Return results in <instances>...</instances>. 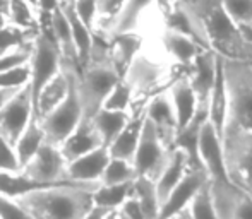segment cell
Segmentation results:
<instances>
[{
	"instance_id": "cell-1",
	"label": "cell",
	"mask_w": 252,
	"mask_h": 219,
	"mask_svg": "<svg viewBox=\"0 0 252 219\" xmlns=\"http://www.w3.org/2000/svg\"><path fill=\"white\" fill-rule=\"evenodd\" d=\"M201 24L208 45L216 55L252 60V41L226 12L223 0H180Z\"/></svg>"
},
{
	"instance_id": "cell-2",
	"label": "cell",
	"mask_w": 252,
	"mask_h": 219,
	"mask_svg": "<svg viewBox=\"0 0 252 219\" xmlns=\"http://www.w3.org/2000/svg\"><path fill=\"white\" fill-rule=\"evenodd\" d=\"M101 183L60 185L19 197L34 219H84L94 207L93 192Z\"/></svg>"
},
{
	"instance_id": "cell-3",
	"label": "cell",
	"mask_w": 252,
	"mask_h": 219,
	"mask_svg": "<svg viewBox=\"0 0 252 219\" xmlns=\"http://www.w3.org/2000/svg\"><path fill=\"white\" fill-rule=\"evenodd\" d=\"M120 79L122 76L113 65L112 56H110V41L101 34L94 33L90 60L81 69L79 79L84 116L93 118L100 111L105 105V100Z\"/></svg>"
},
{
	"instance_id": "cell-4",
	"label": "cell",
	"mask_w": 252,
	"mask_h": 219,
	"mask_svg": "<svg viewBox=\"0 0 252 219\" xmlns=\"http://www.w3.org/2000/svg\"><path fill=\"white\" fill-rule=\"evenodd\" d=\"M228 86V118L225 136H252V60L223 58Z\"/></svg>"
},
{
	"instance_id": "cell-5",
	"label": "cell",
	"mask_w": 252,
	"mask_h": 219,
	"mask_svg": "<svg viewBox=\"0 0 252 219\" xmlns=\"http://www.w3.org/2000/svg\"><path fill=\"white\" fill-rule=\"evenodd\" d=\"M62 70L69 77V93H67L65 100L52 113L40 118L41 127L47 134V140L55 144V146H62L67 137L76 130L81 120L84 118L83 100H81L79 91L81 65L77 62L62 60Z\"/></svg>"
},
{
	"instance_id": "cell-6",
	"label": "cell",
	"mask_w": 252,
	"mask_h": 219,
	"mask_svg": "<svg viewBox=\"0 0 252 219\" xmlns=\"http://www.w3.org/2000/svg\"><path fill=\"white\" fill-rule=\"evenodd\" d=\"M31 67V93H33V105H36L40 93L43 87L62 70V55H60V48L57 45L55 38H53L50 27H43L34 40L33 45V54L30 60Z\"/></svg>"
},
{
	"instance_id": "cell-7",
	"label": "cell",
	"mask_w": 252,
	"mask_h": 219,
	"mask_svg": "<svg viewBox=\"0 0 252 219\" xmlns=\"http://www.w3.org/2000/svg\"><path fill=\"white\" fill-rule=\"evenodd\" d=\"M124 81L132 87L136 98L146 96L150 100L156 93L170 86L168 69L159 58H155L148 52L141 50L127 69Z\"/></svg>"
},
{
	"instance_id": "cell-8",
	"label": "cell",
	"mask_w": 252,
	"mask_h": 219,
	"mask_svg": "<svg viewBox=\"0 0 252 219\" xmlns=\"http://www.w3.org/2000/svg\"><path fill=\"white\" fill-rule=\"evenodd\" d=\"M172 147H168L163 139L159 137L158 130L153 123L148 120L144 122L143 134H141L139 146H137L136 156H134V168H136L137 176H146L156 182L159 173L168 163L172 156Z\"/></svg>"
},
{
	"instance_id": "cell-9",
	"label": "cell",
	"mask_w": 252,
	"mask_h": 219,
	"mask_svg": "<svg viewBox=\"0 0 252 219\" xmlns=\"http://www.w3.org/2000/svg\"><path fill=\"white\" fill-rule=\"evenodd\" d=\"M33 115V93H31L30 84H26L14 94V98L5 107L0 110V134L16 147L17 140L21 139Z\"/></svg>"
},
{
	"instance_id": "cell-10",
	"label": "cell",
	"mask_w": 252,
	"mask_h": 219,
	"mask_svg": "<svg viewBox=\"0 0 252 219\" xmlns=\"http://www.w3.org/2000/svg\"><path fill=\"white\" fill-rule=\"evenodd\" d=\"M21 173L47 183H77L67 178V161L60 146H55L48 140L38 149L30 163L23 166Z\"/></svg>"
},
{
	"instance_id": "cell-11",
	"label": "cell",
	"mask_w": 252,
	"mask_h": 219,
	"mask_svg": "<svg viewBox=\"0 0 252 219\" xmlns=\"http://www.w3.org/2000/svg\"><path fill=\"white\" fill-rule=\"evenodd\" d=\"M209 183V175L204 169H189L184 180L175 187L168 199L161 204L159 219H177L190 207L197 193Z\"/></svg>"
},
{
	"instance_id": "cell-12",
	"label": "cell",
	"mask_w": 252,
	"mask_h": 219,
	"mask_svg": "<svg viewBox=\"0 0 252 219\" xmlns=\"http://www.w3.org/2000/svg\"><path fill=\"white\" fill-rule=\"evenodd\" d=\"M199 156L211 182H232L228 175V168H226L223 139L209 120H206L201 130Z\"/></svg>"
},
{
	"instance_id": "cell-13",
	"label": "cell",
	"mask_w": 252,
	"mask_h": 219,
	"mask_svg": "<svg viewBox=\"0 0 252 219\" xmlns=\"http://www.w3.org/2000/svg\"><path fill=\"white\" fill-rule=\"evenodd\" d=\"M218 63L220 56L213 50H206L186 70V74L190 79V84L196 91L199 111L206 113V115H208L209 100H211L213 87H215L216 76H218Z\"/></svg>"
},
{
	"instance_id": "cell-14",
	"label": "cell",
	"mask_w": 252,
	"mask_h": 219,
	"mask_svg": "<svg viewBox=\"0 0 252 219\" xmlns=\"http://www.w3.org/2000/svg\"><path fill=\"white\" fill-rule=\"evenodd\" d=\"M146 116L156 127L163 142L173 149V142L179 132V123H177L175 108H173L168 87L161 89L146 101Z\"/></svg>"
},
{
	"instance_id": "cell-15",
	"label": "cell",
	"mask_w": 252,
	"mask_h": 219,
	"mask_svg": "<svg viewBox=\"0 0 252 219\" xmlns=\"http://www.w3.org/2000/svg\"><path fill=\"white\" fill-rule=\"evenodd\" d=\"M156 3H158V0H126L122 9L119 10V14L108 24H105L103 27L94 31V33L105 36L106 40L122 36V34L139 33L143 17Z\"/></svg>"
},
{
	"instance_id": "cell-16",
	"label": "cell",
	"mask_w": 252,
	"mask_h": 219,
	"mask_svg": "<svg viewBox=\"0 0 252 219\" xmlns=\"http://www.w3.org/2000/svg\"><path fill=\"white\" fill-rule=\"evenodd\" d=\"M168 93L172 96L173 108H175L179 130H182L201 113L196 91H194L192 84H190L189 76L184 72L179 77L172 79V82L168 86Z\"/></svg>"
},
{
	"instance_id": "cell-17",
	"label": "cell",
	"mask_w": 252,
	"mask_h": 219,
	"mask_svg": "<svg viewBox=\"0 0 252 219\" xmlns=\"http://www.w3.org/2000/svg\"><path fill=\"white\" fill-rule=\"evenodd\" d=\"M110 160V151L101 146L67 164V178L77 183H100Z\"/></svg>"
},
{
	"instance_id": "cell-18",
	"label": "cell",
	"mask_w": 252,
	"mask_h": 219,
	"mask_svg": "<svg viewBox=\"0 0 252 219\" xmlns=\"http://www.w3.org/2000/svg\"><path fill=\"white\" fill-rule=\"evenodd\" d=\"M159 43H161L163 52L168 56V60H172L177 65H182L186 70L192 65L194 60L202 52L208 50L206 47H202L199 41L192 40V38L186 36L182 33H177L173 29H166V27H163Z\"/></svg>"
},
{
	"instance_id": "cell-19",
	"label": "cell",
	"mask_w": 252,
	"mask_h": 219,
	"mask_svg": "<svg viewBox=\"0 0 252 219\" xmlns=\"http://www.w3.org/2000/svg\"><path fill=\"white\" fill-rule=\"evenodd\" d=\"M101 146L103 140L100 134H98L96 127H94L93 120L84 116L79 125L76 127V130L60 146V151H62L63 158H65L67 164H69L70 161L77 160V158L84 156V154L91 153V151L98 149Z\"/></svg>"
},
{
	"instance_id": "cell-20",
	"label": "cell",
	"mask_w": 252,
	"mask_h": 219,
	"mask_svg": "<svg viewBox=\"0 0 252 219\" xmlns=\"http://www.w3.org/2000/svg\"><path fill=\"white\" fill-rule=\"evenodd\" d=\"M144 122H146V103H144L143 108L134 110L132 118L127 123V127L108 146L110 156L115 158V160H124V161H130V163H132L134 156H136L137 146H139Z\"/></svg>"
},
{
	"instance_id": "cell-21",
	"label": "cell",
	"mask_w": 252,
	"mask_h": 219,
	"mask_svg": "<svg viewBox=\"0 0 252 219\" xmlns=\"http://www.w3.org/2000/svg\"><path fill=\"white\" fill-rule=\"evenodd\" d=\"M206 120H208V115L201 111L186 129L177 132L175 142H173V147L180 149L187 156L190 169H204L199 156V144H201V130Z\"/></svg>"
},
{
	"instance_id": "cell-22",
	"label": "cell",
	"mask_w": 252,
	"mask_h": 219,
	"mask_svg": "<svg viewBox=\"0 0 252 219\" xmlns=\"http://www.w3.org/2000/svg\"><path fill=\"white\" fill-rule=\"evenodd\" d=\"M226 118H228V86H226L225 69H223L221 56H220L218 76H216V82H215V87H213L211 100H209L208 120L213 123L216 132L221 136V139H223V132H225V127H226Z\"/></svg>"
},
{
	"instance_id": "cell-23",
	"label": "cell",
	"mask_w": 252,
	"mask_h": 219,
	"mask_svg": "<svg viewBox=\"0 0 252 219\" xmlns=\"http://www.w3.org/2000/svg\"><path fill=\"white\" fill-rule=\"evenodd\" d=\"M189 169H190V164H189L187 156L180 149H175V147H173L168 163H166V166L163 168V171L159 173V176L155 182L161 204L168 199V195L175 190V187L182 182L184 176L187 175Z\"/></svg>"
},
{
	"instance_id": "cell-24",
	"label": "cell",
	"mask_w": 252,
	"mask_h": 219,
	"mask_svg": "<svg viewBox=\"0 0 252 219\" xmlns=\"http://www.w3.org/2000/svg\"><path fill=\"white\" fill-rule=\"evenodd\" d=\"M60 9H62V12L65 14L67 21H69V24H70L74 45H76L77 56H79V65H81V69H83V67L88 63V60H90L94 33L79 19L76 9H74V0H62V2H60Z\"/></svg>"
},
{
	"instance_id": "cell-25",
	"label": "cell",
	"mask_w": 252,
	"mask_h": 219,
	"mask_svg": "<svg viewBox=\"0 0 252 219\" xmlns=\"http://www.w3.org/2000/svg\"><path fill=\"white\" fill-rule=\"evenodd\" d=\"M108 41H110V56H112V62L124 79L127 69L132 63V60L143 50V38L139 36V33H134V34L115 36Z\"/></svg>"
},
{
	"instance_id": "cell-26",
	"label": "cell",
	"mask_w": 252,
	"mask_h": 219,
	"mask_svg": "<svg viewBox=\"0 0 252 219\" xmlns=\"http://www.w3.org/2000/svg\"><path fill=\"white\" fill-rule=\"evenodd\" d=\"M134 111H113V110L101 108L96 115L93 116V123L96 127L98 134H100L103 146L108 147L117 137L120 136L124 129L127 127V123L130 122Z\"/></svg>"
},
{
	"instance_id": "cell-27",
	"label": "cell",
	"mask_w": 252,
	"mask_h": 219,
	"mask_svg": "<svg viewBox=\"0 0 252 219\" xmlns=\"http://www.w3.org/2000/svg\"><path fill=\"white\" fill-rule=\"evenodd\" d=\"M67 93H69V77L63 70H60L40 93V98L34 105V115L40 118L47 116L65 100Z\"/></svg>"
},
{
	"instance_id": "cell-28",
	"label": "cell",
	"mask_w": 252,
	"mask_h": 219,
	"mask_svg": "<svg viewBox=\"0 0 252 219\" xmlns=\"http://www.w3.org/2000/svg\"><path fill=\"white\" fill-rule=\"evenodd\" d=\"M45 142H47V134H45L43 127H41V120L40 116L33 115L31 122L28 123L26 130H24L21 139L16 144V153L17 158H19L21 169H23L24 164L30 163V160L38 153V149Z\"/></svg>"
},
{
	"instance_id": "cell-29",
	"label": "cell",
	"mask_w": 252,
	"mask_h": 219,
	"mask_svg": "<svg viewBox=\"0 0 252 219\" xmlns=\"http://www.w3.org/2000/svg\"><path fill=\"white\" fill-rule=\"evenodd\" d=\"M132 195L141 204L146 219H159L161 213V200H159L158 190H156L155 180L146 178V176H137L134 180V189Z\"/></svg>"
},
{
	"instance_id": "cell-30",
	"label": "cell",
	"mask_w": 252,
	"mask_h": 219,
	"mask_svg": "<svg viewBox=\"0 0 252 219\" xmlns=\"http://www.w3.org/2000/svg\"><path fill=\"white\" fill-rule=\"evenodd\" d=\"M134 182L122 185H100L93 192V202L96 207L108 211H119L127 199L132 195Z\"/></svg>"
},
{
	"instance_id": "cell-31",
	"label": "cell",
	"mask_w": 252,
	"mask_h": 219,
	"mask_svg": "<svg viewBox=\"0 0 252 219\" xmlns=\"http://www.w3.org/2000/svg\"><path fill=\"white\" fill-rule=\"evenodd\" d=\"M239 187L232 182H211L213 200H215L216 218L218 219H235L233 206Z\"/></svg>"
},
{
	"instance_id": "cell-32",
	"label": "cell",
	"mask_w": 252,
	"mask_h": 219,
	"mask_svg": "<svg viewBox=\"0 0 252 219\" xmlns=\"http://www.w3.org/2000/svg\"><path fill=\"white\" fill-rule=\"evenodd\" d=\"M40 31L41 27L40 29H23L16 26H7L0 29V56L31 45L38 38Z\"/></svg>"
},
{
	"instance_id": "cell-33",
	"label": "cell",
	"mask_w": 252,
	"mask_h": 219,
	"mask_svg": "<svg viewBox=\"0 0 252 219\" xmlns=\"http://www.w3.org/2000/svg\"><path fill=\"white\" fill-rule=\"evenodd\" d=\"M7 14H9L10 26L23 27V29H40V16L26 0H10Z\"/></svg>"
},
{
	"instance_id": "cell-34",
	"label": "cell",
	"mask_w": 252,
	"mask_h": 219,
	"mask_svg": "<svg viewBox=\"0 0 252 219\" xmlns=\"http://www.w3.org/2000/svg\"><path fill=\"white\" fill-rule=\"evenodd\" d=\"M137 178L136 168L130 161L115 160L112 158L105 173L101 176V185H122V183H130Z\"/></svg>"
},
{
	"instance_id": "cell-35",
	"label": "cell",
	"mask_w": 252,
	"mask_h": 219,
	"mask_svg": "<svg viewBox=\"0 0 252 219\" xmlns=\"http://www.w3.org/2000/svg\"><path fill=\"white\" fill-rule=\"evenodd\" d=\"M136 94H134L132 87L126 82L124 79H120L117 82V86L112 89V93L108 94V98L105 100L103 108L113 110V111H134V103H136Z\"/></svg>"
},
{
	"instance_id": "cell-36",
	"label": "cell",
	"mask_w": 252,
	"mask_h": 219,
	"mask_svg": "<svg viewBox=\"0 0 252 219\" xmlns=\"http://www.w3.org/2000/svg\"><path fill=\"white\" fill-rule=\"evenodd\" d=\"M189 213L192 219H218L216 218L215 200H213V192H211V180L197 193L196 199L192 200V204L189 207Z\"/></svg>"
},
{
	"instance_id": "cell-37",
	"label": "cell",
	"mask_w": 252,
	"mask_h": 219,
	"mask_svg": "<svg viewBox=\"0 0 252 219\" xmlns=\"http://www.w3.org/2000/svg\"><path fill=\"white\" fill-rule=\"evenodd\" d=\"M226 12L240 27L252 24V0H223Z\"/></svg>"
},
{
	"instance_id": "cell-38",
	"label": "cell",
	"mask_w": 252,
	"mask_h": 219,
	"mask_svg": "<svg viewBox=\"0 0 252 219\" xmlns=\"http://www.w3.org/2000/svg\"><path fill=\"white\" fill-rule=\"evenodd\" d=\"M0 171L3 173H19L21 163L17 158L16 147L0 134Z\"/></svg>"
},
{
	"instance_id": "cell-39",
	"label": "cell",
	"mask_w": 252,
	"mask_h": 219,
	"mask_svg": "<svg viewBox=\"0 0 252 219\" xmlns=\"http://www.w3.org/2000/svg\"><path fill=\"white\" fill-rule=\"evenodd\" d=\"M33 45H34V41L31 45H28V47L17 48V50L10 52V54L0 56V74L16 69V67H19V65L30 63L31 54H33Z\"/></svg>"
},
{
	"instance_id": "cell-40",
	"label": "cell",
	"mask_w": 252,
	"mask_h": 219,
	"mask_svg": "<svg viewBox=\"0 0 252 219\" xmlns=\"http://www.w3.org/2000/svg\"><path fill=\"white\" fill-rule=\"evenodd\" d=\"M0 218L2 219H34L17 199L0 193Z\"/></svg>"
},
{
	"instance_id": "cell-41",
	"label": "cell",
	"mask_w": 252,
	"mask_h": 219,
	"mask_svg": "<svg viewBox=\"0 0 252 219\" xmlns=\"http://www.w3.org/2000/svg\"><path fill=\"white\" fill-rule=\"evenodd\" d=\"M74 9L79 19L94 33L98 24V0H74Z\"/></svg>"
},
{
	"instance_id": "cell-42",
	"label": "cell",
	"mask_w": 252,
	"mask_h": 219,
	"mask_svg": "<svg viewBox=\"0 0 252 219\" xmlns=\"http://www.w3.org/2000/svg\"><path fill=\"white\" fill-rule=\"evenodd\" d=\"M126 0H98V24L96 29H100L105 24H108L113 17L119 14ZM94 29V31H96Z\"/></svg>"
},
{
	"instance_id": "cell-43",
	"label": "cell",
	"mask_w": 252,
	"mask_h": 219,
	"mask_svg": "<svg viewBox=\"0 0 252 219\" xmlns=\"http://www.w3.org/2000/svg\"><path fill=\"white\" fill-rule=\"evenodd\" d=\"M235 219H252V195L246 190L239 189L235 195V206H233Z\"/></svg>"
},
{
	"instance_id": "cell-44",
	"label": "cell",
	"mask_w": 252,
	"mask_h": 219,
	"mask_svg": "<svg viewBox=\"0 0 252 219\" xmlns=\"http://www.w3.org/2000/svg\"><path fill=\"white\" fill-rule=\"evenodd\" d=\"M119 211L122 214H126L127 218H130V219H146L143 209H141V204L137 202V199L134 195H130L129 199L124 202V206L120 207Z\"/></svg>"
},
{
	"instance_id": "cell-45",
	"label": "cell",
	"mask_w": 252,
	"mask_h": 219,
	"mask_svg": "<svg viewBox=\"0 0 252 219\" xmlns=\"http://www.w3.org/2000/svg\"><path fill=\"white\" fill-rule=\"evenodd\" d=\"M19 89H21V87H19ZM19 89H16V87H0V110L5 107L10 100H12L14 94H16Z\"/></svg>"
},
{
	"instance_id": "cell-46",
	"label": "cell",
	"mask_w": 252,
	"mask_h": 219,
	"mask_svg": "<svg viewBox=\"0 0 252 219\" xmlns=\"http://www.w3.org/2000/svg\"><path fill=\"white\" fill-rule=\"evenodd\" d=\"M112 213V211H108V209H103V207H96L94 206L93 209H91V213L88 214L84 219H106V216Z\"/></svg>"
},
{
	"instance_id": "cell-47",
	"label": "cell",
	"mask_w": 252,
	"mask_h": 219,
	"mask_svg": "<svg viewBox=\"0 0 252 219\" xmlns=\"http://www.w3.org/2000/svg\"><path fill=\"white\" fill-rule=\"evenodd\" d=\"M10 26L9 23V14H7V10H0V29H3V27Z\"/></svg>"
},
{
	"instance_id": "cell-48",
	"label": "cell",
	"mask_w": 252,
	"mask_h": 219,
	"mask_svg": "<svg viewBox=\"0 0 252 219\" xmlns=\"http://www.w3.org/2000/svg\"><path fill=\"white\" fill-rule=\"evenodd\" d=\"M28 3H30L31 7H33L34 10H36L38 14H40V0H26Z\"/></svg>"
},
{
	"instance_id": "cell-49",
	"label": "cell",
	"mask_w": 252,
	"mask_h": 219,
	"mask_svg": "<svg viewBox=\"0 0 252 219\" xmlns=\"http://www.w3.org/2000/svg\"><path fill=\"white\" fill-rule=\"evenodd\" d=\"M242 31L246 33V36L252 41V24H249V26H246V27H242Z\"/></svg>"
},
{
	"instance_id": "cell-50",
	"label": "cell",
	"mask_w": 252,
	"mask_h": 219,
	"mask_svg": "<svg viewBox=\"0 0 252 219\" xmlns=\"http://www.w3.org/2000/svg\"><path fill=\"white\" fill-rule=\"evenodd\" d=\"M10 0H0V10H7L9 9Z\"/></svg>"
},
{
	"instance_id": "cell-51",
	"label": "cell",
	"mask_w": 252,
	"mask_h": 219,
	"mask_svg": "<svg viewBox=\"0 0 252 219\" xmlns=\"http://www.w3.org/2000/svg\"><path fill=\"white\" fill-rule=\"evenodd\" d=\"M177 219H192V216H190V213H189V209L186 211V213H182Z\"/></svg>"
},
{
	"instance_id": "cell-52",
	"label": "cell",
	"mask_w": 252,
	"mask_h": 219,
	"mask_svg": "<svg viewBox=\"0 0 252 219\" xmlns=\"http://www.w3.org/2000/svg\"><path fill=\"white\" fill-rule=\"evenodd\" d=\"M106 219H119V211H112V213L106 216Z\"/></svg>"
},
{
	"instance_id": "cell-53",
	"label": "cell",
	"mask_w": 252,
	"mask_h": 219,
	"mask_svg": "<svg viewBox=\"0 0 252 219\" xmlns=\"http://www.w3.org/2000/svg\"><path fill=\"white\" fill-rule=\"evenodd\" d=\"M170 2H172V0H158V5L163 9V7H165V5H168ZM179 2H180V0H179Z\"/></svg>"
},
{
	"instance_id": "cell-54",
	"label": "cell",
	"mask_w": 252,
	"mask_h": 219,
	"mask_svg": "<svg viewBox=\"0 0 252 219\" xmlns=\"http://www.w3.org/2000/svg\"><path fill=\"white\" fill-rule=\"evenodd\" d=\"M119 219H130V218H127L126 214H122V213H120V211H119Z\"/></svg>"
},
{
	"instance_id": "cell-55",
	"label": "cell",
	"mask_w": 252,
	"mask_h": 219,
	"mask_svg": "<svg viewBox=\"0 0 252 219\" xmlns=\"http://www.w3.org/2000/svg\"><path fill=\"white\" fill-rule=\"evenodd\" d=\"M0 219H2V218H0Z\"/></svg>"
}]
</instances>
